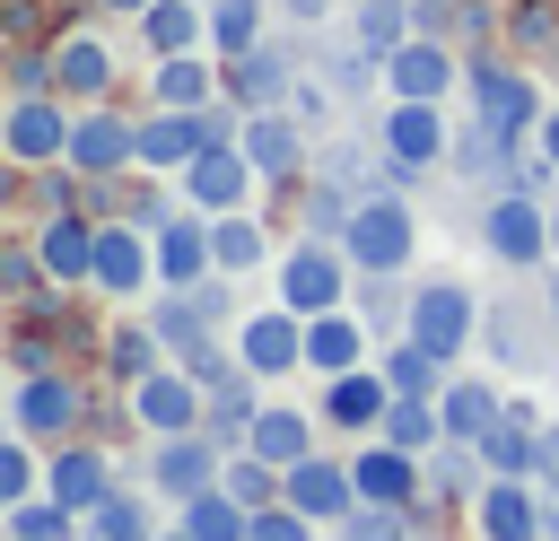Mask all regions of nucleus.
Masks as SVG:
<instances>
[{
  "label": "nucleus",
  "mask_w": 559,
  "mask_h": 541,
  "mask_svg": "<svg viewBox=\"0 0 559 541\" xmlns=\"http://www.w3.org/2000/svg\"><path fill=\"white\" fill-rule=\"evenodd\" d=\"M349 297H358V262H349L332 236H297V244L280 253V305L332 314V305H349Z\"/></svg>",
  "instance_id": "obj_1"
},
{
  "label": "nucleus",
  "mask_w": 559,
  "mask_h": 541,
  "mask_svg": "<svg viewBox=\"0 0 559 541\" xmlns=\"http://www.w3.org/2000/svg\"><path fill=\"white\" fill-rule=\"evenodd\" d=\"M341 253H349L358 270H411V253H419L411 201H402V192H367V201L349 209V227H341Z\"/></svg>",
  "instance_id": "obj_2"
},
{
  "label": "nucleus",
  "mask_w": 559,
  "mask_h": 541,
  "mask_svg": "<svg viewBox=\"0 0 559 541\" xmlns=\"http://www.w3.org/2000/svg\"><path fill=\"white\" fill-rule=\"evenodd\" d=\"M402 332L454 366V358L480 340V297H472L463 279H419V288H411V323H402Z\"/></svg>",
  "instance_id": "obj_3"
},
{
  "label": "nucleus",
  "mask_w": 559,
  "mask_h": 541,
  "mask_svg": "<svg viewBox=\"0 0 559 541\" xmlns=\"http://www.w3.org/2000/svg\"><path fill=\"white\" fill-rule=\"evenodd\" d=\"M70 131H79V105L70 96H9V113H0L9 166H61L70 157Z\"/></svg>",
  "instance_id": "obj_4"
},
{
  "label": "nucleus",
  "mask_w": 559,
  "mask_h": 541,
  "mask_svg": "<svg viewBox=\"0 0 559 541\" xmlns=\"http://www.w3.org/2000/svg\"><path fill=\"white\" fill-rule=\"evenodd\" d=\"M480 244H489V262H507V270H533V262H550V201L507 183V192L480 209Z\"/></svg>",
  "instance_id": "obj_5"
},
{
  "label": "nucleus",
  "mask_w": 559,
  "mask_h": 541,
  "mask_svg": "<svg viewBox=\"0 0 559 541\" xmlns=\"http://www.w3.org/2000/svg\"><path fill=\"white\" fill-rule=\"evenodd\" d=\"M463 87H472V113L489 122V131H507V140H524V131H542V87L524 79V70H507V61H463Z\"/></svg>",
  "instance_id": "obj_6"
},
{
  "label": "nucleus",
  "mask_w": 559,
  "mask_h": 541,
  "mask_svg": "<svg viewBox=\"0 0 559 541\" xmlns=\"http://www.w3.org/2000/svg\"><path fill=\"white\" fill-rule=\"evenodd\" d=\"M79 419H87V393H79L61 366L17 375V393H9V428H26L35 445H70V436H79Z\"/></svg>",
  "instance_id": "obj_7"
},
{
  "label": "nucleus",
  "mask_w": 559,
  "mask_h": 541,
  "mask_svg": "<svg viewBox=\"0 0 559 541\" xmlns=\"http://www.w3.org/2000/svg\"><path fill=\"white\" fill-rule=\"evenodd\" d=\"M201 410H210V384L183 358L175 366H148L131 384V428H148V436H183V428H201Z\"/></svg>",
  "instance_id": "obj_8"
},
{
  "label": "nucleus",
  "mask_w": 559,
  "mask_h": 541,
  "mask_svg": "<svg viewBox=\"0 0 559 541\" xmlns=\"http://www.w3.org/2000/svg\"><path fill=\"white\" fill-rule=\"evenodd\" d=\"M349 471H358V497H376V506H419V515H428V454H411V445H393V436H358Z\"/></svg>",
  "instance_id": "obj_9"
},
{
  "label": "nucleus",
  "mask_w": 559,
  "mask_h": 541,
  "mask_svg": "<svg viewBox=\"0 0 559 541\" xmlns=\"http://www.w3.org/2000/svg\"><path fill=\"white\" fill-rule=\"evenodd\" d=\"M376 131H384V148H393L411 175H428V166H445V157H454V122H445V105H437V96H393Z\"/></svg>",
  "instance_id": "obj_10"
},
{
  "label": "nucleus",
  "mask_w": 559,
  "mask_h": 541,
  "mask_svg": "<svg viewBox=\"0 0 559 541\" xmlns=\"http://www.w3.org/2000/svg\"><path fill=\"white\" fill-rule=\"evenodd\" d=\"M253 166H262V183H297L306 166H314V131L288 113V105H262V113H245V140H236Z\"/></svg>",
  "instance_id": "obj_11"
},
{
  "label": "nucleus",
  "mask_w": 559,
  "mask_h": 541,
  "mask_svg": "<svg viewBox=\"0 0 559 541\" xmlns=\"http://www.w3.org/2000/svg\"><path fill=\"white\" fill-rule=\"evenodd\" d=\"M236 358H245L262 384L297 375V366H306V314H297V305H262V314H245V323H236Z\"/></svg>",
  "instance_id": "obj_12"
},
{
  "label": "nucleus",
  "mask_w": 559,
  "mask_h": 541,
  "mask_svg": "<svg viewBox=\"0 0 559 541\" xmlns=\"http://www.w3.org/2000/svg\"><path fill=\"white\" fill-rule=\"evenodd\" d=\"M218 471H227V445H218L210 428L157 436V454H148V489H166L175 506H183V497H201V489H218Z\"/></svg>",
  "instance_id": "obj_13"
},
{
  "label": "nucleus",
  "mask_w": 559,
  "mask_h": 541,
  "mask_svg": "<svg viewBox=\"0 0 559 541\" xmlns=\"http://www.w3.org/2000/svg\"><path fill=\"white\" fill-rule=\"evenodd\" d=\"M542 515H550V489L489 471L480 497H472V541H542Z\"/></svg>",
  "instance_id": "obj_14"
},
{
  "label": "nucleus",
  "mask_w": 559,
  "mask_h": 541,
  "mask_svg": "<svg viewBox=\"0 0 559 541\" xmlns=\"http://www.w3.org/2000/svg\"><path fill=\"white\" fill-rule=\"evenodd\" d=\"M70 175H131L140 166V122L131 113H105V105H79V131H70Z\"/></svg>",
  "instance_id": "obj_15"
},
{
  "label": "nucleus",
  "mask_w": 559,
  "mask_h": 541,
  "mask_svg": "<svg viewBox=\"0 0 559 541\" xmlns=\"http://www.w3.org/2000/svg\"><path fill=\"white\" fill-rule=\"evenodd\" d=\"M175 183H183V201H192V209H210V218H218V209H245V201H253L262 166H253L236 140H218V148H201V157H192Z\"/></svg>",
  "instance_id": "obj_16"
},
{
  "label": "nucleus",
  "mask_w": 559,
  "mask_h": 541,
  "mask_svg": "<svg viewBox=\"0 0 559 541\" xmlns=\"http://www.w3.org/2000/svg\"><path fill=\"white\" fill-rule=\"evenodd\" d=\"M384 410H393V384H384V366L367 358V366H349V375H323V401H314V419L323 428H341V436H376L384 428Z\"/></svg>",
  "instance_id": "obj_17"
},
{
  "label": "nucleus",
  "mask_w": 559,
  "mask_h": 541,
  "mask_svg": "<svg viewBox=\"0 0 559 541\" xmlns=\"http://www.w3.org/2000/svg\"><path fill=\"white\" fill-rule=\"evenodd\" d=\"M44 489H52L70 515H96V506L122 489V471H114V454H105V445H79V436H70V445H52V454H44Z\"/></svg>",
  "instance_id": "obj_18"
},
{
  "label": "nucleus",
  "mask_w": 559,
  "mask_h": 541,
  "mask_svg": "<svg viewBox=\"0 0 559 541\" xmlns=\"http://www.w3.org/2000/svg\"><path fill=\"white\" fill-rule=\"evenodd\" d=\"M157 279V236L131 218H96V288L105 297H140Z\"/></svg>",
  "instance_id": "obj_19"
},
{
  "label": "nucleus",
  "mask_w": 559,
  "mask_h": 541,
  "mask_svg": "<svg viewBox=\"0 0 559 541\" xmlns=\"http://www.w3.org/2000/svg\"><path fill=\"white\" fill-rule=\"evenodd\" d=\"M105 87H114V52H105V35L61 26V35H52V96H70V105H105Z\"/></svg>",
  "instance_id": "obj_20"
},
{
  "label": "nucleus",
  "mask_w": 559,
  "mask_h": 541,
  "mask_svg": "<svg viewBox=\"0 0 559 541\" xmlns=\"http://www.w3.org/2000/svg\"><path fill=\"white\" fill-rule=\"evenodd\" d=\"M201 148H210V113H183V105H148L140 113V166L148 175H183Z\"/></svg>",
  "instance_id": "obj_21"
},
{
  "label": "nucleus",
  "mask_w": 559,
  "mask_h": 541,
  "mask_svg": "<svg viewBox=\"0 0 559 541\" xmlns=\"http://www.w3.org/2000/svg\"><path fill=\"white\" fill-rule=\"evenodd\" d=\"M218 270V253H210V209H175L166 227H157V288H201Z\"/></svg>",
  "instance_id": "obj_22"
},
{
  "label": "nucleus",
  "mask_w": 559,
  "mask_h": 541,
  "mask_svg": "<svg viewBox=\"0 0 559 541\" xmlns=\"http://www.w3.org/2000/svg\"><path fill=\"white\" fill-rule=\"evenodd\" d=\"M454 79H463V61H454L445 35H411L402 52H384V96H437L445 105Z\"/></svg>",
  "instance_id": "obj_23"
},
{
  "label": "nucleus",
  "mask_w": 559,
  "mask_h": 541,
  "mask_svg": "<svg viewBox=\"0 0 559 541\" xmlns=\"http://www.w3.org/2000/svg\"><path fill=\"white\" fill-rule=\"evenodd\" d=\"M35 253H44L52 288H96V218L87 209H52L44 236H35Z\"/></svg>",
  "instance_id": "obj_24"
},
{
  "label": "nucleus",
  "mask_w": 559,
  "mask_h": 541,
  "mask_svg": "<svg viewBox=\"0 0 559 541\" xmlns=\"http://www.w3.org/2000/svg\"><path fill=\"white\" fill-rule=\"evenodd\" d=\"M367 340H376V323H367L358 305L306 314V366H314V375H349V366H367Z\"/></svg>",
  "instance_id": "obj_25"
},
{
  "label": "nucleus",
  "mask_w": 559,
  "mask_h": 541,
  "mask_svg": "<svg viewBox=\"0 0 559 541\" xmlns=\"http://www.w3.org/2000/svg\"><path fill=\"white\" fill-rule=\"evenodd\" d=\"M288 506H306L323 532L358 506V471L349 462H332V454H306V462H288Z\"/></svg>",
  "instance_id": "obj_26"
},
{
  "label": "nucleus",
  "mask_w": 559,
  "mask_h": 541,
  "mask_svg": "<svg viewBox=\"0 0 559 541\" xmlns=\"http://www.w3.org/2000/svg\"><path fill=\"white\" fill-rule=\"evenodd\" d=\"M131 26H140V52H148V61L210 52V9H201V0H148Z\"/></svg>",
  "instance_id": "obj_27"
},
{
  "label": "nucleus",
  "mask_w": 559,
  "mask_h": 541,
  "mask_svg": "<svg viewBox=\"0 0 559 541\" xmlns=\"http://www.w3.org/2000/svg\"><path fill=\"white\" fill-rule=\"evenodd\" d=\"M210 96H227L218 52H175V61H148V105H183V113H201Z\"/></svg>",
  "instance_id": "obj_28"
},
{
  "label": "nucleus",
  "mask_w": 559,
  "mask_h": 541,
  "mask_svg": "<svg viewBox=\"0 0 559 541\" xmlns=\"http://www.w3.org/2000/svg\"><path fill=\"white\" fill-rule=\"evenodd\" d=\"M218 70H227V96H236L245 113H262V105H288V87H297V61H288L280 44H253V52L218 61Z\"/></svg>",
  "instance_id": "obj_29"
},
{
  "label": "nucleus",
  "mask_w": 559,
  "mask_h": 541,
  "mask_svg": "<svg viewBox=\"0 0 559 541\" xmlns=\"http://www.w3.org/2000/svg\"><path fill=\"white\" fill-rule=\"evenodd\" d=\"M437 410H445V436H454V445H480V436L507 419V393H498L489 375H445Z\"/></svg>",
  "instance_id": "obj_30"
},
{
  "label": "nucleus",
  "mask_w": 559,
  "mask_h": 541,
  "mask_svg": "<svg viewBox=\"0 0 559 541\" xmlns=\"http://www.w3.org/2000/svg\"><path fill=\"white\" fill-rule=\"evenodd\" d=\"M480 462H489L498 480H542V419H533L524 401H507V419L480 436Z\"/></svg>",
  "instance_id": "obj_31"
},
{
  "label": "nucleus",
  "mask_w": 559,
  "mask_h": 541,
  "mask_svg": "<svg viewBox=\"0 0 559 541\" xmlns=\"http://www.w3.org/2000/svg\"><path fill=\"white\" fill-rule=\"evenodd\" d=\"M253 419H262V375H253V366H236L227 384H210V410H201V428H210L227 454L253 436Z\"/></svg>",
  "instance_id": "obj_32"
},
{
  "label": "nucleus",
  "mask_w": 559,
  "mask_h": 541,
  "mask_svg": "<svg viewBox=\"0 0 559 541\" xmlns=\"http://www.w3.org/2000/svg\"><path fill=\"white\" fill-rule=\"evenodd\" d=\"M210 253H218L227 279H245V270L271 262V227H262L253 209H218V218H210Z\"/></svg>",
  "instance_id": "obj_33"
},
{
  "label": "nucleus",
  "mask_w": 559,
  "mask_h": 541,
  "mask_svg": "<svg viewBox=\"0 0 559 541\" xmlns=\"http://www.w3.org/2000/svg\"><path fill=\"white\" fill-rule=\"evenodd\" d=\"M245 445H253L262 462H280V471H288V462H306V454H314V419H306V410H288V401H262V419H253V436H245Z\"/></svg>",
  "instance_id": "obj_34"
},
{
  "label": "nucleus",
  "mask_w": 559,
  "mask_h": 541,
  "mask_svg": "<svg viewBox=\"0 0 559 541\" xmlns=\"http://www.w3.org/2000/svg\"><path fill=\"white\" fill-rule=\"evenodd\" d=\"M411 35H419V0H358V9H349V44H367L376 61L402 52Z\"/></svg>",
  "instance_id": "obj_35"
},
{
  "label": "nucleus",
  "mask_w": 559,
  "mask_h": 541,
  "mask_svg": "<svg viewBox=\"0 0 559 541\" xmlns=\"http://www.w3.org/2000/svg\"><path fill=\"white\" fill-rule=\"evenodd\" d=\"M175 524H183L192 541H253V506H245V497H227V489L183 497V506H175Z\"/></svg>",
  "instance_id": "obj_36"
},
{
  "label": "nucleus",
  "mask_w": 559,
  "mask_h": 541,
  "mask_svg": "<svg viewBox=\"0 0 559 541\" xmlns=\"http://www.w3.org/2000/svg\"><path fill=\"white\" fill-rule=\"evenodd\" d=\"M105 366H114V384L131 393L148 366H166V332H157V323H114V332H105Z\"/></svg>",
  "instance_id": "obj_37"
},
{
  "label": "nucleus",
  "mask_w": 559,
  "mask_h": 541,
  "mask_svg": "<svg viewBox=\"0 0 559 541\" xmlns=\"http://www.w3.org/2000/svg\"><path fill=\"white\" fill-rule=\"evenodd\" d=\"M376 366H384V384H393V393H419V401H437V393H445V358H437V349H419L411 332H393V349H384Z\"/></svg>",
  "instance_id": "obj_38"
},
{
  "label": "nucleus",
  "mask_w": 559,
  "mask_h": 541,
  "mask_svg": "<svg viewBox=\"0 0 559 541\" xmlns=\"http://www.w3.org/2000/svg\"><path fill=\"white\" fill-rule=\"evenodd\" d=\"M262 26H271V0H210V52H218V61H236V52L271 44Z\"/></svg>",
  "instance_id": "obj_39"
},
{
  "label": "nucleus",
  "mask_w": 559,
  "mask_h": 541,
  "mask_svg": "<svg viewBox=\"0 0 559 541\" xmlns=\"http://www.w3.org/2000/svg\"><path fill=\"white\" fill-rule=\"evenodd\" d=\"M376 436H393V445H411V454H437V445H445V410L419 401V393H393V410H384Z\"/></svg>",
  "instance_id": "obj_40"
},
{
  "label": "nucleus",
  "mask_w": 559,
  "mask_h": 541,
  "mask_svg": "<svg viewBox=\"0 0 559 541\" xmlns=\"http://www.w3.org/2000/svg\"><path fill=\"white\" fill-rule=\"evenodd\" d=\"M0 524H9L17 541H70V532H79L87 515H70V506H61L52 489H35V497H17V506H0Z\"/></svg>",
  "instance_id": "obj_41"
},
{
  "label": "nucleus",
  "mask_w": 559,
  "mask_h": 541,
  "mask_svg": "<svg viewBox=\"0 0 559 541\" xmlns=\"http://www.w3.org/2000/svg\"><path fill=\"white\" fill-rule=\"evenodd\" d=\"M148 323L166 332V349H192V340H210V332H218V323L201 314V297H192V288H157V305H148Z\"/></svg>",
  "instance_id": "obj_42"
},
{
  "label": "nucleus",
  "mask_w": 559,
  "mask_h": 541,
  "mask_svg": "<svg viewBox=\"0 0 559 541\" xmlns=\"http://www.w3.org/2000/svg\"><path fill=\"white\" fill-rule=\"evenodd\" d=\"M411 515H419V506H376V497H358V506L332 524V541H411Z\"/></svg>",
  "instance_id": "obj_43"
},
{
  "label": "nucleus",
  "mask_w": 559,
  "mask_h": 541,
  "mask_svg": "<svg viewBox=\"0 0 559 541\" xmlns=\"http://www.w3.org/2000/svg\"><path fill=\"white\" fill-rule=\"evenodd\" d=\"M35 489H44V454H35L26 428H9V445H0V506H17V497H35Z\"/></svg>",
  "instance_id": "obj_44"
},
{
  "label": "nucleus",
  "mask_w": 559,
  "mask_h": 541,
  "mask_svg": "<svg viewBox=\"0 0 559 541\" xmlns=\"http://www.w3.org/2000/svg\"><path fill=\"white\" fill-rule=\"evenodd\" d=\"M87 532H96V541H157V532H148V506H140L131 489H114V497L87 515Z\"/></svg>",
  "instance_id": "obj_45"
},
{
  "label": "nucleus",
  "mask_w": 559,
  "mask_h": 541,
  "mask_svg": "<svg viewBox=\"0 0 559 541\" xmlns=\"http://www.w3.org/2000/svg\"><path fill=\"white\" fill-rule=\"evenodd\" d=\"M9 96H52V44H17L9 52Z\"/></svg>",
  "instance_id": "obj_46"
},
{
  "label": "nucleus",
  "mask_w": 559,
  "mask_h": 541,
  "mask_svg": "<svg viewBox=\"0 0 559 541\" xmlns=\"http://www.w3.org/2000/svg\"><path fill=\"white\" fill-rule=\"evenodd\" d=\"M288 113H297L306 131H323V122L341 113V87H332V79H297V87H288Z\"/></svg>",
  "instance_id": "obj_47"
},
{
  "label": "nucleus",
  "mask_w": 559,
  "mask_h": 541,
  "mask_svg": "<svg viewBox=\"0 0 559 541\" xmlns=\"http://www.w3.org/2000/svg\"><path fill=\"white\" fill-rule=\"evenodd\" d=\"M0 288H9V297H35V288H52L44 253H35V244H9V253H0Z\"/></svg>",
  "instance_id": "obj_48"
},
{
  "label": "nucleus",
  "mask_w": 559,
  "mask_h": 541,
  "mask_svg": "<svg viewBox=\"0 0 559 541\" xmlns=\"http://www.w3.org/2000/svg\"><path fill=\"white\" fill-rule=\"evenodd\" d=\"M480 332H489V349H498L507 366H524V358H533V340H524V314H515V305H489V314H480Z\"/></svg>",
  "instance_id": "obj_49"
},
{
  "label": "nucleus",
  "mask_w": 559,
  "mask_h": 541,
  "mask_svg": "<svg viewBox=\"0 0 559 541\" xmlns=\"http://www.w3.org/2000/svg\"><path fill=\"white\" fill-rule=\"evenodd\" d=\"M314 532H323V524H314V515H306V506H288V497H280V506H262V515H253V541H314Z\"/></svg>",
  "instance_id": "obj_50"
},
{
  "label": "nucleus",
  "mask_w": 559,
  "mask_h": 541,
  "mask_svg": "<svg viewBox=\"0 0 559 541\" xmlns=\"http://www.w3.org/2000/svg\"><path fill=\"white\" fill-rule=\"evenodd\" d=\"M332 9H341V0H280V17H288V26H323Z\"/></svg>",
  "instance_id": "obj_51"
},
{
  "label": "nucleus",
  "mask_w": 559,
  "mask_h": 541,
  "mask_svg": "<svg viewBox=\"0 0 559 541\" xmlns=\"http://www.w3.org/2000/svg\"><path fill=\"white\" fill-rule=\"evenodd\" d=\"M542 489L559 497V419H542Z\"/></svg>",
  "instance_id": "obj_52"
},
{
  "label": "nucleus",
  "mask_w": 559,
  "mask_h": 541,
  "mask_svg": "<svg viewBox=\"0 0 559 541\" xmlns=\"http://www.w3.org/2000/svg\"><path fill=\"white\" fill-rule=\"evenodd\" d=\"M533 148H542V157H550V166H559V105H550V113H542V131H533Z\"/></svg>",
  "instance_id": "obj_53"
},
{
  "label": "nucleus",
  "mask_w": 559,
  "mask_h": 541,
  "mask_svg": "<svg viewBox=\"0 0 559 541\" xmlns=\"http://www.w3.org/2000/svg\"><path fill=\"white\" fill-rule=\"evenodd\" d=\"M96 9H114V17H140V9H148V0H96Z\"/></svg>",
  "instance_id": "obj_54"
},
{
  "label": "nucleus",
  "mask_w": 559,
  "mask_h": 541,
  "mask_svg": "<svg viewBox=\"0 0 559 541\" xmlns=\"http://www.w3.org/2000/svg\"><path fill=\"white\" fill-rule=\"evenodd\" d=\"M550 262H559V201H550Z\"/></svg>",
  "instance_id": "obj_55"
},
{
  "label": "nucleus",
  "mask_w": 559,
  "mask_h": 541,
  "mask_svg": "<svg viewBox=\"0 0 559 541\" xmlns=\"http://www.w3.org/2000/svg\"><path fill=\"white\" fill-rule=\"evenodd\" d=\"M550 332H559V279H550Z\"/></svg>",
  "instance_id": "obj_56"
},
{
  "label": "nucleus",
  "mask_w": 559,
  "mask_h": 541,
  "mask_svg": "<svg viewBox=\"0 0 559 541\" xmlns=\"http://www.w3.org/2000/svg\"><path fill=\"white\" fill-rule=\"evenodd\" d=\"M9 541H17V532H9Z\"/></svg>",
  "instance_id": "obj_57"
},
{
  "label": "nucleus",
  "mask_w": 559,
  "mask_h": 541,
  "mask_svg": "<svg viewBox=\"0 0 559 541\" xmlns=\"http://www.w3.org/2000/svg\"><path fill=\"white\" fill-rule=\"evenodd\" d=\"M201 9H210V0H201Z\"/></svg>",
  "instance_id": "obj_58"
}]
</instances>
